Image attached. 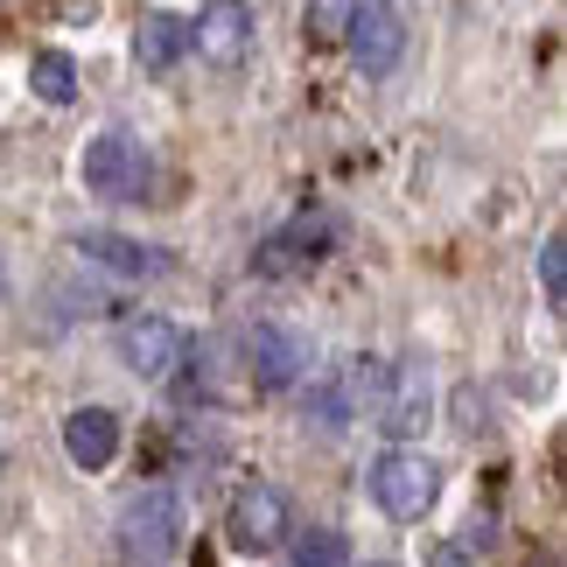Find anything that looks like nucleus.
Returning <instances> with one entry per match:
<instances>
[{"instance_id":"f257e3e1","label":"nucleus","mask_w":567,"mask_h":567,"mask_svg":"<svg viewBox=\"0 0 567 567\" xmlns=\"http://www.w3.org/2000/svg\"><path fill=\"white\" fill-rule=\"evenodd\" d=\"M372 497L385 518H400V526H413V518L434 512V497H442V463L421 449H392L372 463Z\"/></svg>"},{"instance_id":"ddd939ff","label":"nucleus","mask_w":567,"mask_h":567,"mask_svg":"<svg viewBox=\"0 0 567 567\" xmlns=\"http://www.w3.org/2000/svg\"><path fill=\"white\" fill-rule=\"evenodd\" d=\"M134 56H141V71H176V63L189 56V21L147 14L141 29H134Z\"/></svg>"},{"instance_id":"9d476101","label":"nucleus","mask_w":567,"mask_h":567,"mask_svg":"<svg viewBox=\"0 0 567 567\" xmlns=\"http://www.w3.org/2000/svg\"><path fill=\"white\" fill-rule=\"evenodd\" d=\"M322 252H330V225H322V217H295L288 231H274L267 246L252 252V274L288 280V274H301V267H316Z\"/></svg>"},{"instance_id":"f3484780","label":"nucleus","mask_w":567,"mask_h":567,"mask_svg":"<svg viewBox=\"0 0 567 567\" xmlns=\"http://www.w3.org/2000/svg\"><path fill=\"white\" fill-rule=\"evenodd\" d=\"M539 280H547V301L560 309V301H567V238H560V231L539 246Z\"/></svg>"},{"instance_id":"0eeeda50","label":"nucleus","mask_w":567,"mask_h":567,"mask_svg":"<svg viewBox=\"0 0 567 567\" xmlns=\"http://www.w3.org/2000/svg\"><path fill=\"white\" fill-rule=\"evenodd\" d=\"M246 372H252V385L288 392L301 372H309V343L295 330H280V322H259V330H246Z\"/></svg>"},{"instance_id":"6e6552de","label":"nucleus","mask_w":567,"mask_h":567,"mask_svg":"<svg viewBox=\"0 0 567 567\" xmlns=\"http://www.w3.org/2000/svg\"><path fill=\"white\" fill-rule=\"evenodd\" d=\"M189 50H204L210 63H246V50H252V8L246 0H210L204 14L189 21Z\"/></svg>"},{"instance_id":"f8f14e48","label":"nucleus","mask_w":567,"mask_h":567,"mask_svg":"<svg viewBox=\"0 0 567 567\" xmlns=\"http://www.w3.org/2000/svg\"><path fill=\"white\" fill-rule=\"evenodd\" d=\"M63 449H71L78 470H105L120 455V413L105 406H78L71 421H63Z\"/></svg>"},{"instance_id":"a211bd4d","label":"nucleus","mask_w":567,"mask_h":567,"mask_svg":"<svg viewBox=\"0 0 567 567\" xmlns=\"http://www.w3.org/2000/svg\"><path fill=\"white\" fill-rule=\"evenodd\" d=\"M0 295H8V267H0Z\"/></svg>"},{"instance_id":"f03ea898","label":"nucleus","mask_w":567,"mask_h":567,"mask_svg":"<svg viewBox=\"0 0 567 567\" xmlns=\"http://www.w3.org/2000/svg\"><path fill=\"white\" fill-rule=\"evenodd\" d=\"M183 547V497L176 491H141L120 512V554L134 567H162Z\"/></svg>"},{"instance_id":"9b49d317","label":"nucleus","mask_w":567,"mask_h":567,"mask_svg":"<svg viewBox=\"0 0 567 567\" xmlns=\"http://www.w3.org/2000/svg\"><path fill=\"white\" fill-rule=\"evenodd\" d=\"M78 252L92 259V267L120 274V280H155L168 274V259L155 246H141V238H120V231H78Z\"/></svg>"},{"instance_id":"20e7f679","label":"nucleus","mask_w":567,"mask_h":567,"mask_svg":"<svg viewBox=\"0 0 567 567\" xmlns=\"http://www.w3.org/2000/svg\"><path fill=\"white\" fill-rule=\"evenodd\" d=\"M225 539L238 554H274L280 539H288V497L274 484H246L225 512Z\"/></svg>"},{"instance_id":"39448f33","label":"nucleus","mask_w":567,"mask_h":567,"mask_svg":"<svg viewBox=\"0 0 567 567\" xmlns=\"http://www.w3.org/2000/svg\"><path fill=\"white\" fill-rule=\"evenodd\" d=\"M372 413H379V427H385V434H421V427H427V413H434L427 364H421V358H400V364H385Z\"/></svg>"},{"instance_id":"6ab92c4d","label":"nucleus","mask_w":567,"mask_h":567,"mask_svg":"<svg viewBox=\"0 0 567 567\" xmlns=\"http://www.w3.org/2000/svg\"><path fill=\"white\" fill-rule=\"evenodd\" d=\"M364 567H392V560H364Z\"/></svg>"},{"instance_id":"dca6fc26","label":"nucleus","mask_w":567,"mask_h":567,"mask_svg":"<svg viewBox=\"0 0 567 567\" xmlns=\"http://www.w3.org/2000/svg\"><path fill=\"white\" fill-rule=\"evenodd\" d=\"M351 14H358V0H309V42H343L351 35Z\"/></svg>"},{"instance_id":"2eb2a0df","label":"nucleus","mask_w":567,"mask_h":567,"mask_svg":"<svg viewBox=\"0 0 567 567\" xmlns=\"http://www.w3.org/2000/svg\"><path fill=\"white\" fill-rule=\"evenodd\" d=\"M295 567H351V539L337 526H309L295 539Z\"/></svg>"},{"instance_id":"4468645a","label":"nucleus","mask_w":567,"mask_h":567,"mask_svg":"<svg viewBox=\"0 0 567 567\" xmlns=\"http://www.w3.org/2000/svg\"><path fill=\"white\" fill-rule=\"evenodd\" d=\"M29 92H35L42 105H71V99H78V63L63 56V50H42V56L29 63Z\"/></svg>"},{"instance_id":"7ed1b4c3","label":"nucleus","mask_w":567,"mask_h":567,"mask_svg":"<svg viewBox=\"0 0 567 567\" xmlns=\"http://www.w3.org/2000/svg\"><path fill=\"white\" fill-rule=\"evenodd\" d=\"M155 183V155L141 147V134H99L84 147V189L92 196H113V204H134V196Z\"/></svg>"},{"instance_id":"423d86ee","label":"nucleus","mask_w":567,"mask_h":567,"mask_svg":"<svg viewBox=\"0 0 567 567\" xmlns=\"http://www.w3.org/2000/svg\"><path fill=\"white\" fill-rule=\"evenodd\" d=\"M351 56H358V71H372V78H385L392 63H400V50H406V29H400V8L392 0H358V14H351Z\"/></svg>"},{"instance_id":"1a4fd4ad","label":"nucleus","mask_w":567,"mask_h":567,"mask_svg":"<svg viewBox=\"0 0 567 567\" xmlns=\"http://www.w3.org/2000/svg\"><path fill=\"white\" fill-rule=\"evenodd\" d=\"M183 358V337H176V322H162V316H126L120 322V364L134 379H168V364Z\"/></svg>"}]
</instances>
